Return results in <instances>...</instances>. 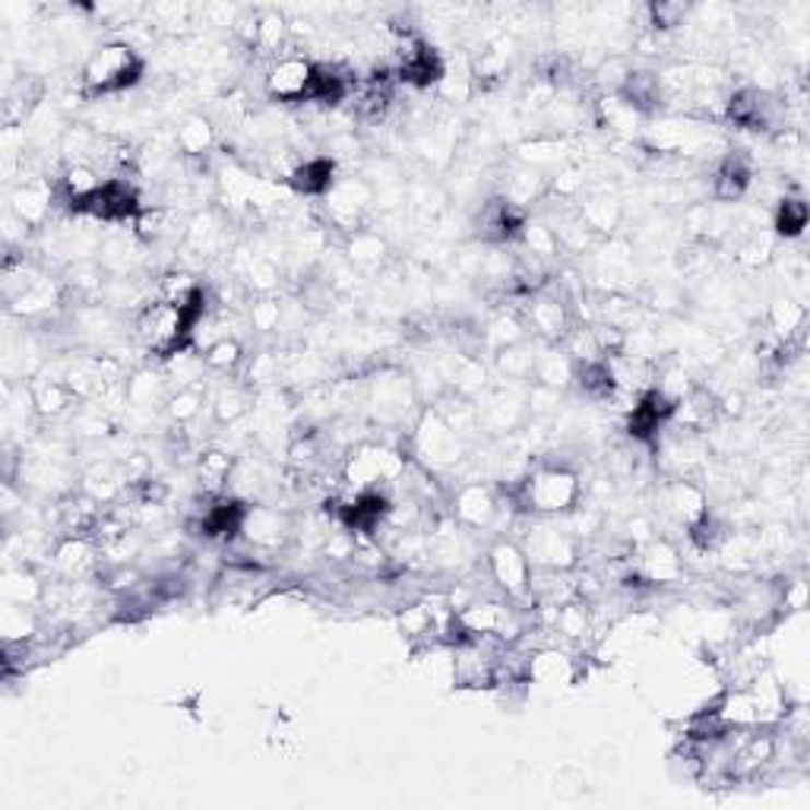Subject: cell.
<instances>
[{"label":"cell","mask_w":810,"mask_h":810,"mask_svg":"<svg viewBox=\"0 0 810 810\" xmlns=\"http://www.w3.org/2000/svg\"><path fill=\"white\" fill-rule=\"evenodd\" d=\"M371 203H374V190H371L367 180L355 178V175L336 178V184L330 187V193L320 200L324 219H327V228L342 232L345 238L355 235V232L364 228V215L371 210Z\"/></svg>","instance_id":"8992f818"},{"label":"cell","mask_w":810,"mask_h":810,"mask_svg":"<svg viewBox=\"0 0 810 810\" xmlns=\"http://www.w3.org/2000/svg\"><path fill=\"white\" fill-rule=\"evenodd\" d=\"M292 536V523L285 513H279L275 507H263V504H254L244 513V523H240V539L247 541L254 551H275L282 548Z\"/></svg>","instance_id":"4fadbf2b"},{"label":"cell","mask_w":810,"mask_h":810,"mask_svg":"<svg viewBox=\"0 0 810 810\" xmlns=\"http://www.w3.org/2000/svg\"><path fill=\"white\" fill-rule=\"evenodd\" d=\"M345 254H349V260H352L355 267L374 270V267H380V263L387 260L390 244H387L384 235L361 228V232H355V235H349V238H345Z\"/></svg>","instance_id":"f546056e"},{"label":"cell","mask_w":810,"mask_h":810,"mask_svg":"<svg viewBox=\"0 0 810 810\" xmlns=\"http://www.w3.org/2000/svg\"><path fill=\"white\" fill-rule=\"evenodd\" d=\"M409 472V456L390 444H361L342 462V481L361 491H384L387 484H399Z\"/></svg>","instance_id":"3957f363"},{"label":"cell","mask_w":810,"mask_h":810,"mask_svg":"<svg viewBox=\"0 0 810 810\" xmlns=\"http://www.w3.org/2000/svg\"><path fill=\"white\" fill-rule=\"evenodd\" d=\"M127 488L130 484H127V476H124V466H111V462H95L80 479V491L90 494L92 501L102 504V507L118 504Z\"/></svg>","instance_id":"d6986e66"},{"label":"cell","mask_w":810,"mask_h":810,"mask_svg":"<svg viewBox=\"0 0 810 810\" xmlns=\"http://www.w3.org/2000/svg\"><path fill=\"white\" fill-rule=\"evenodd\" d=\"M0 633H3L7 643H30L32 633H35V614H32L30 604L3 601V611H0Z\"/></svg>","instance_id":"ab89813d"},{"label":"cell","mask_w":810,"mask_h":810,"mask_svg":"<svg viewBox=\"0 0 810 810\" xmlns=\"http://www.w3.org/2000/svg\"><path fill=\"white\" fill-rule=\"evenodd\" d=\"M523 327L541 336L544 342H564L567 332L573 330V310L567 301L557 292H548V285L541 292H532L526 307H523Z\"/></svg>","instance_id":"9c48e42d"},{"label":"cell","mask_w":810,"mask_h":810,"mask_svg":"<svg viewBox=\"0 0 810 810\" xmlns=\"http://www.w3.org/2000/svg\"><path fill=\"white\" fill-rule=\"evenodd\" d=\"M646 13H649V30L665 32L681 26L684 16L691 13V7L688 3H653V7H646Z\"/></svg>","instance_id":"bcb514c9"},{"label":"cell","mask_w":810,"mask_h":810,"mask_svg":"<svg viewBox=\"0 0 810 810\" xmlns=\"http://www.w3.org/2000/svg\"><path fill=\"white\" fill-rule=\"evenodd\" d=\"M282 324V301L272 295H260V301L250 304V327L257 332H275Z\"/></svg>","instance_id":"ee69618b"},{"label":"cell","mask_w":810,"mask_h":810,"mask_svg":"<svg viewBox=\"0 0 810 810\" xmlns=\"http://www.w3.org/2000/svg\"><path fill=\"white\" fill-rule=\"evenodd\" d=\"M247 409H250V387L247 384H225L222 390L215 392L210 406L212 421L222 424V427H232L235 421L244 419Z\"/></svg>","instance_id":"4dcf8cb0"},{"label":"cell","mask_w":810,"mask_h":810,"mask_svg":"<svg viewBox=\"0 0 810 810\" xmlns=\"http://www.w3.org/2000/svg\"><path fill=\"white\" fill-rule=\"evenodd\" d=\"M519 510L532 516H564L583 501V481L567 466H539L513 488Z\"/></svg>","instance_id":"6da1fadb"},{"label":"cell","mask_w":810,"mask_h":810,"mask_svg":"<svg viewBox=\"0 0 810 810\" xmlns=\"http://www.w3.org/2000/svg\"><path fill=\"white\" fill-rule=\"evenodd\" d=\"M808 310L791 298H776L770 304V330L776 332L779 345H795L798 336H805Z\"/></svg>","instance_id":"4316f807"},{"label":"cell","mask_w":810,"mask_h":810,"mask_svg":"<svg viewBox=\"0 0 810 810\" xmlns=\"http://www.w3.org/2000/svg\"><path fill=\"white\" fill-rule=\"evenodd\" d=\"M175 146L184 159H207L215 146V127L210 118L203 115H187L180 120L178 133H175Z\"/></svg>","instance_id":"484cf974"},{"label":"cell","mask_w":810,"mask_h":810,"mask_svg":"<svg viewBox=\"0 0 810 810\" xmlns=\"http://www.w3.org/2000/svg\"><path fill=\"white\" fill-rule=\"evenodd\" d=\"M579 222L592 232V235H611L618 225H621V200L618 197H608V193H592L579 203Z\"/></svg>","instance_id":"d4e9b609"},{"label":"cell","mask_w":810,"mask_h":810,"mask_svg":"<svg viewBox=\"0 0 810 810\" xmlns=\"http://www.w3.org/2000/svg\"><path fill=\"white\" fill-rule=\"evenodd\" d=\"M412 453L427 469L447 472V469H456L466 459L469 444H466L462 434H456L450 424L431 409V412L421 415L415 431H412Z\"/></svg>","instance_id":"277c9868"},{"label":"cell","mask_w":810,"mask_h":810,"mask_svg":"<svg viewBox=\"0 0 810 810\" xmlns=\"http://www.w3.org/2000/svg\"><path fill=\"white\" fill-rule=\"evenodd\" d=\"M58 203V184L48 178H23L10 190V215L26 228H45Z\"/></svg>","instance_id":"8fae6325"},{"label":"cell","mask_w":810,"mask_h":810,"mask_svg":"<svg viewBox=\"0 0 810 810\" xmlns=\"http://www.w3.org/2000/svg\"><path fill=\"white\" fill-rule=\"evenodd\" d=\"M247 387H263L279 380V359L272 352H260V355H247Z\"/></svg>","instance_id":"f6af8a7d"},{"label":"cell","mask_w":810,"mask_h":810,"mask_svg":"<svg viewBox=\"0 0 810 810\" xmlns=\"http://www.w3.org/2000/svg\"><path fill=\"white\" fill-rule=\"evenodd\" d=\"M753 187V168L748 162V155L741 152H728L721 155V162L716 165V178H713V193L721 203H735L741 200L748 190Z\"/></svg>","instance_id":"ac0fdd59"},{"label":"cell","mask_w":810,"mask_h":810,"mask_svg":"<svg viewBox=\"0 0 810 810\" xmlns=\"http://www.w3.org/2000/svg\"><path fill=\"white\" fill-rule=\"evenodd\" d=\"M38 98H42V83L35 77H26V80L13 83L7 90V98H3V120H7V127L23 124L26 115L38 105Z\"/></svg>","instance_id":"d6a6232c"},{"label":"cell","mask_w":810,"mask_h":810,"mask_svg":"<svg viewBox=\"0 0 810 810\" xmlns=\"http://www.w3.org/2000/svg\"><path fill=\"white\" fill-rule=\"evenodd\" d=\"M661 507L665 513L678 523V526H693L696 519H703L709 513L706 504V491L693 479H671L661 491Z\"/></svg>","instance_id":"9a60e30c"},{"label":"cell","mask_w":810,"mask_h":810,"mask_svg":"<svg viewBox=\"0 0 810 810\" xmlns=\"http://www.w3.org/2000/svg\"><path fill=\"white\" fill-rule=\"evenodd\" d=\"M0 596L3 601H13V604H38L45 596V583L42 576L35 573L32 564L20 561V564H10L3 576H0Z\"/></svg>","instance_id":"603a6c76"},{"label":"cell","mask_w":810,"mask_h":810,"mask_svg":"<svg viewBox=\"0 0 810 810\" xmlns=\"http://www.w3.org/2000/svg\"><path fill=\"white\" fill-rule=\"evenodd\" d=\"M232 472H235V459H232V453L207 450L200 459H197V479H200L203 491H207L210 497H219V494H225V491H228Z\"/></svg>","instance_id":"f1b7e54d"},{"label":"cell","mask_w":810,"mask_h":810,"mask_svg":"<svg viewBox=\"0 0 810 810\" xmlns=\"http://www.w3.org/2000/svg\"><path fill=\"white\" fill-rule=\"evenodd\" d=\"M143 58L130 42H105L92 51L80 73V95L102 98L130 90L143 77Z\"/></svg>","instance_id":"7a4b0ae2"},{"label":"cell","mask_w":810,"mask_h":810,"mask_svg":"<svg viewBox=\"0 0 810 810\" xmlns=\"http://www.w3.org/2000/svg\"><path fill=\"white\" fill-rule=\"evenodd\" d=\"M576 678V665L567 653H557V649H536L529 659H526V681L532 684H571Z\"/></svg>","instance_id":"7402d4cb"},{"label":"cell","mask_w":810,"mask_h":810,"mask_svg":"<svg viewBox=\"0 0 810 810\" xmlns=\"http://www.w3.org/2000/svg\"><path fill=\"white\" fill-rule=\"evenodd\" d=\"M203 406H207V392L203 384H190V387H178V392H172L165 399V412L168 419L178 421V424H190L203 415Z\"/></svg>","instance_id":"8d00e7d4"},{"label":"cell","mask_w":810,"mask_h":810,"mask_svg":"<svg viewBox=\"0 0 810 810\" xmlns=\"http://www.w3.org/2000/svg\"><path fill=\"white\" fill-rule=\"evenodd\" d=\"M773 257H776V240L770 238V235H760V232L738 247V263L744 270H763Z\"/></svg>","instance_id":"b9f144b4"},{"label":"cell","mask_w":810,"mask_h":810,"mask_svg":"<svg viewBox=\"0 0 810 810\" xmlns=\"http://www.w3.org/2000/svg\"><path fill=\"white\" fill-rule=\"evenodd\" d=\"M805 601H808V586H805L801 579H795L791 586H785L782 604H785L788 611H801V608H805Z\"/></svg>","instance_id":"7dc6e473"},{"label":"cell","mask_w":810,"mask_h":810,"mask_svg":"<svg viewBox=\"0 0 810 810\" xmlns=\"http://www.w3.org/2000/svg\"><path fill=\"white\" fill-rule=\"evenodd\" d=\"M7 304H10V310L16 317H45V314H51L60 304V285L51 275H42L38 272L30 285L16 298L7 301Z\"/></svg>","instance_id":"44dd1931"},{"label":"cell","mask_w":810,"mask_h":810,"mask_svg":"<svg viewBox=\"0 0 810 810\" xmlns=\"http://www.w3.org/2000/svg\"><path fill=\"white\" fill-rule=\"evenodd\" d=\"M244 282L257 295H272L279 289V282H282V270L267 254H247L244 257Z\"/></svg>","instance_id":"e575fe53"},{"label":"cell","mask_w":810,"mask_h":810,"mask_svg":"<svg viewBox=\"0 0 810 810\" xmlns=\"http://www.w3.org/2000/svg\"><path fill=\"white\" fill-rule=\"evenodd\" d=\"M536 359H539V352H532L529 345L516 342V345L501 349V352L494 355V364H497L501 377H507V380H532Z\"/></svg>","instance_id":"f35d334b"},{"label":"cell","mask_w":810,"mask_h":810,"mask_svg":"<svg viewBox=\"0 0 810 810\" xmlns=\"http://www.w3.org/2000/svg\"><path fill=\"white\" fill-rule=\"evenodd\" d=\"M314 70H317V63L310 58L282 55V58L270 63V70L263 77V90H267L272 102H282V105L307 102V92H310V83H314Z\"/></svg>","instance_id":"30bf717a"},{"label":"cell","mask_w":810,"mask_h":810,"mask_svg":"<svg viewBox=\"0 0 810 810\" xmlns=\"http://www.w3.org/2000/svg\"><path fill=\"white\" fill-rule=\"evenodd\" d=\"M488 573L501 586L507 599H523L532 592V573L536 567L529 564L526 551L519 541H494L488 551Z\"/></svg>","instance_id":"ba28073f"},{"label":"cell","mask_w":810,"mask_h":810,"mask_svg":"<svg viewBox=\"0 0 810 810\" xmlns=\"http://www.w3.org/2000/svg\"><path fill=\"white\" fill-rule=\"evenodd\" d=\"M551 627L561 633L564 639H583L586 633L592 631V614H589V604L579 599L561 601Z\"/></svg>","instance_id":"836d02e7"},{"label":"cell","mask_w":810,"mask_h":810,"mask_svg":"<svg viewBox=\"0 0 810 810\" xmlns=\"http://www.w3.org/2000/svg\"><path fill=\"white\" fill-rule=\"evenodd\" d=\"M289 35H292L289 20H285L282 13H275V10H267V13H260V23H257V38H254L250 51H257L260 58H270V63H272V60L282 58L279 51L289 45Z\"/></svg>","instance_id":"83f0119b"},{"label":"cell","mask_w":810,"mask_h":810,"mask_svg":"<svg viewBox=\"0 0 810 810\" xmlns=\"http://www.w3.org/2000/svg\"><path fill=\"white\" fill-rule=\"evenodd\" d=\"M77 392L67 387V380H55V377H35L30 384V402L32 412L38 419H60L73 409Z\"/></svg>","instance_id":"ffe728a7"},{"label":"cell","mask_w":810,"mask_h":810,"mask_svg":"<svg viewBox=\"0 0 810 810\" xmlns=\"http://www.w3.org/2000/svg\"><path fill=\"white\" fill-rule=\"evenodd\" d=\"M519 244H523V254L536 257L541 263L554 260L561 254V240L554 235V228L548 222H539V219H526L523 232H519Z\"/></svg>","instance_id":"1f68e13d"},{"label":"cell","mask_w":810,"mask_h":810,"mask_svg":"<svg viewBox=\"0 0 810 810\" xmlns=\"http://www.w3.org/2000/svg\"><path fill=\"white\" fill-rule=\"evenodd\" d=\"M576 377V361L564 352V349H544L536 359V367H532V380L536 387H544V390H567Z\"/></svg>","instance_id":"cb8c5ba5"},{"label":"cell","mask_w":810,"mask_h":810,"mask_svg":"<svg viewBox=\"0 0 810 810\" xmlns=\"http://www.w3.org/2000/svg\"><path fill=\"white\" fill-rule=\"evenodd\" d=\"M450 510L453 519L459 526H466V529H488V526H494V519L501 513V497L484 481H466V484H459L453 491Z\"/></svg>","instance_id":"7c38bea8"},{"label":"cell","mask_w":810,"mask_h":810,"mask_svg":"<svg viewBox=\"0 0 810 810\" xmlns=\"http://www.w3.org/2000/svg\"><path fill=\"white\" fill-rule=\"evenodd\" d=\"M244 345H240V339L235 336H222V339H215L210 349H203V364L215 371V374H235L238 367H244Z\"/></svg>","instance_id":"74e56055"},{"label":"cell","mask_w":810,"mask_h":810,"mask_svg":"<svg viewBox=\"0 0 810 810\" xmlns=\"http://www.w3.org/2000/svg\"><path fill=\"white\" fill-rule=\"evenodd\" d=\"M187 247H193L197 254H212L219 244H222V222L212 215V212H200L193 222H190V228H187Z\"/></svg>","instance_id":"60d3db41"},{"label":"cell","mask_w":810,"mask_h":810,"mask_svg":"<svg viewBox=\"0 0 810 810\" xmlns=\"http://www.w3.org/2000/svg\"><path fill=\"white\" fill-rule=\"evenodd\" d=\"M484 339L494 345V352H501V349H507V345L523 342V339H526V327H523V320H519V317H507V314H501V317H494V320L484 327Z\"/></svg>","instance_id":"7bdbcfd3"},{"label":"cell","mask_w":810,"mask_h":810,"mask_svg":"<svg viewBox=\"0 0 810 810\" xmlns=\"http://www.w3.org/2000/svg\"><path fill=\"white\" fill-rule=\"evenodd\" d=\"M523 551L536 571L567 573L579 564V539L557 523H532L523 539Z\"/></svg>","instance_id":"5b68a950"},{"label":"cell","mask_w":810,"mask_h":810,"mask_svg":"<svg viewBox=\"0 0 810 810\" xmlns=\"http://www.w3.org/2000/svg\"><path fill=\"white\" fill-rule=\"evenodd\" d=\"M773 228H776V238H801L808 228V203L801 197H782L776 215H773Z\"/></svg>","instance_id":"d590c367"},{"label":"cell","mask_w":810,"mask_h":810,"mask_svg":"<svg viewBox=\"0 0 810 810\" xmlns=\"http://www.w3.org/2000/svg\"><path fill=\"white\" fill-rule=\"evenodd\" d=\"M476 409H479V427H488L491 434L516 431L519 421L526 419V412H529L526 399L507 390H491Z\"/></svg>","instance_id":"2e32d148"},{"label":"cell","mask_w":810,"mask_h":810,"mask_svg":"<svg viewBox=\"0 0 810 810\" xmlns=\"http://www.w3.org/2000/svg\"><path fill=\"white\" fill-rule=\"evenodd\" d=\"M336 184V162L330 155H307L301 159V165L289 175L285 187L295 197H310V200H324Z\"/></svg>","instance_id":"e0dca14e"},{"label":"cell","mask_w":810,"mask_h":810,"mask_svg":"<svg viewBox=\"0 0 810 810\" xmlns=\"http://www.w3.org/2000/svg\"><path fill=\"white\" fill-rule=\"evenodd\" d=\"M364 402L371 409L374 421L380 424H402L412 412L415 402V384L399 374V371H380L367 380L364 387Z\"/></svg>","instance_id":"52a82bcc"},{"label":"cell","mask_w":810,"mask_h":810,"mask_svg":"<svg viewBox=\"0 0 810 810\" xmlns=\"http://www.w3.org/2000/svg\"><path fill=\"white\" fill-rule=\"evenodd\" d=\"M684 573V561L678 548L665 539H649L636 551V579L649 586H668L678 583Z\"/></svg>","instance_id":"5bb4252c"}]
</instances>
